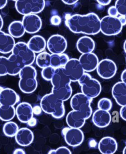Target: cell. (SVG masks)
Wrapping results in <instances>:
<instances>
[{
    "label": "cell",
    "mask_w": 126,
    "mask_h": 154,
    "mask_svg": "<svg viewBox=\"0 0 126 154\" xmlns=\"http://www.w3.org/2000/svg\"><path fill=\"white\" fill-rule=\"evenodd\" d=\"M124 51H125V52L126 53V40L125 41V42H124Z\"/></svg>",
    "instance_id": "681fc988"
},
{
    "label": "cell",
    "mask_w": 126,
    "mask_h": 154,
    "mask_svg": "<svg viewBox=\"0 0 126 154\" xmlns=\"http://www.w3.org/2000/svg\"><path fill=\"white\" fill-rule=\"evenodd\" d=\"M97 106H98L99 109H101L106 111H109L112 109L113 103L112 100L109 98H103L99 101Z\"/></svg>",
    "instance_id": "d6a6232c"
},
{
    "label": "cell",
    "mask_w": 126,
    "mask_h": 154,
    "mask_svg": "<svg viewBox=\"0 0 126 154\" xmlns=\"http://www.w3.org/2000/svg\"><path fill=\"white\" fill-rule=\"evenodd\" d=\"M69 60L68 56L65 54H51V66L55 69L58 68H64Z\"/></svg>",
    "instance_id": "f1b7e54d"
},
{
    "label": "cell",
    "mask_w": 126,
    "mask_h": 154,
    "mask_svg": "<svg viewBox=\"0 0 126 154\" xmlns=\"http://www.w3.org/2000/svg\"><path fill=\"white\" fill-rule=\"evenodd\" d=\"M15 139L19 146L27 147L34 141V134L29 128H22L15 136Z\"/></svg>",
    "instance_id": "ffe728a7"
},
{
    "label": "cell",
    "mask_w": 126,
    "mask_h": 154,
    "mask_svg": "<svg viewBox=\"0 0 126 154\" xmlns=\"http://www.w3.org/2000/svg\"><path fill=\"white\" fill-rule=\"evenodd\" d=\"M100 19L94 13L74 14L66 19V25L74 33L95 35L100 32Z\"/></svg>",
    "instance_id": "6da1fadb"
},
{
    "label": "cell",
    "mask_w": 126,
    "mask_h": 154,
    "mask_svg": "<svg viewBox=\"0 0 126 154\" xmlns=\"http://www.w3.org/2000/svg\"><path fill=\"white\" fill-rule=\"evenodd\" d=\"M50 22L52 25L58 26L61 23V19L60 18V16H58V15H53V16L51 17V18L50 19Z\"/></svg>",
    "instance_id": "74e56055"
},
{
    "label": "cell",
    "mask_w": 126,
    "mask_h": 154,
    "mask_svg": "<svg viewBox=\"0 0 126 154\" xmlns=\"http://www.w3.org/2000/svg\"><path fill=\"white\" fill-rule=\"evenodd\" d=\"M19 75L20 78L19 82L20 90L26 94L33 93L38 87L36 69L31 65L26 66L22 68Z\"/></svg>",
    "instance_id": "3957f363"
},
{
    "label": "cell",
    "mask_w": 126,
    "mask_h": 154,
    "mask_svg": "<svg viewBox=\"0 0 126 154\" xmlns=\"http://www.w3.org/2000/svg\"><path fill=\"white\" fill-rule=\"evenodd\" d=\"M81 86V93L90 99L97 97L102 91V86L99 81L92 78L87 72H85L78 81Z\"/></svg>",
    "instance_id": "277c9868"
},
{
    "label": "cell",
    "mask_w": 126,
    "mask_h": 154,
    "mask_svg": "<svg viewBox=\"0 0 126 154\" xmlns=\"http://www.w3.org/2000/svg\"><path fill=\"white\" fill-rule=\"evenodd\" d=\"M8 74L10 75H17L25 66L23 61L16 55L12 54L8 58Z\"/></svg>",
    "instance_id": "603a6c76"
},
{
    "label": "cell",
    "mask_w": 126,
    "mask_h": 154,
    "mask_svg": "<svg viewBox=\"0 0 126 154\" xmlns=\"http://www.w3.org/2000/svg\"><path fill=\"white\" fill-rule=\"evenodd\" d=\"M47 48L51 54H64L67 48V41L61 35H54L47 42Z\"/></svg>",
    "instance_id": "7c38bea8"
},
{
    "label": "cell",
    "mask_w": 126,
    "mask_h": 154,
    "mask_svg": "<svg viewBox=\"0 0 126 154\" xmlns=\"http://www.w3.org/2000/svg\"><path fill=\"white\" fill-rule=\"evenodd\" d=\"M3 26V19L2 17V15H0V31H1V29H2Z\"/></svg>",
    "instance_id": "c3c4849f"
},
{
    "label": "cell",
    "mask_w": 126,
    "mask_h": 154,
    "mask_svg": "<svg viewBox=\"0 0 126 154\" xmlns=\"http://www.w3.org/2000/svg\"><path fill=\"white\" fill-rule=\"evenodd\" d=\"M115 7L119 15L124 17L126 22V0H116Z\"/></svg>",
    "instance_id": "836d02e7"
},
{
    "label": "cell",
    "mask_w": 126,
    "mask_h": 154,
    "mask_svg": "<svg viewBox=\"0 0 126 154\" xmlns=\"http://www.w3.org/2000/svg\"><path fill=\"white\" fill-rule=\"evenodd\" d=\"M37 122L36 119L33 117L27 122V125L30 127H35L37 125Z\"/></svg>",
    "instance_id": "60d3db41"
},
{
    "label": "cell",
    "mask_w": 126,
    "mask_h": 154,
    "mask_svg": "<svg viewBox=\"0 0 126 154\" xmlns=\"http://www.w3.org/2000/svg\"><path fill=\"white\" fill-rule=\"evenodd\" d=\"M17 11L24 15L30 14H38L45 7V0H13Z\"/></svg>",
    "instance_id": "8992f818"
},
{
    "label": "cell",
    "mask_w": 126,
    "mask_h": 154,
    "mask_svg": "<svg viewBox=\"0 0 126 154\" xmlns=\"http://www.w3.org/2000/svg\"><path fill=\"white\" fill-rule=\"evenodd\" d=\"M66 143L71 147H77L84 141V136L80 128H66L62 130Z\"/></svg>",
    "instance_id": "9c48e42d"
},
{
    "label": "cell",
    "mask_w": 126,
    "mask_h": 154,
    "mask_svg": "<svg viewBox=\"0 0 126 154\" xmlns=\"http://www.w3.org/2000/svg\"><path fill=\"white\" fill-rule=\"evenodd\" d=\"M121 78L122 82L126 84V69L122 72L121 76Z\"/></svg>",
    "instance_id": "f6af8a7d"
},
{
    "label": "cell",
    "mask_w": 126,
    "mask_h": 154,
    "mask_svg": "<svg viewBox=\"0 0 126 154\" xmlns=\"http://www.w3.org/2000/svg\"><path fill=\"white\" fill-rule=\"evenodd\" d=\"M79 61L85 72L87 73L96 69L99 63L98 57L92 52L82 54L79 58Z\"/></svg>",
    "instance_id": "9a60e30c"
},
{
    "label": "cell",
    "mask_w": 126,
    "mask_h": 154,
    "mask_svg": "<svg viewBox=\"0 0 126 154\" xmlns=\"http://www.w3.org/2000/svg\"><path fill=\"white\" fill-rule=\"evenodd\" d=\"M33 109V114L36 116L40 115L43 111L41 106H35Z\"/></svg>",
    "instance_id": "b9f144b4"
},
{
    "label": "cell",
    "mask_w": 126,
    "mask_h": 154,
    "mask_svg": "<svg viewBox=\"0 0 126 154\" xmlns=\"http://www.w3.org/2000/svg\"><path fill=\"white\" fill-rule=\"evenodd\" d=\"M64 101L58 99L52 93L44 95L41 100L40 106L43 112L51 114L55 119H61L65 116Z\"/></svg>",
    "instance_id": "7a4b0ae2"
},
{
    "label": "cell",
    "mask_w": 126,
    "mask_h": 154,
    "mask_svg": "<svg viewBox=\"0 0 126 154\" xmlns=\"http://www.w3.org/2000/svg\"><path fill=\"white\" fill-rule=\"evenodd\" d=\"M112 95L118 105L122 107L126 105V84L119 82L112 88Z\"/></svg>",
    "instance_id": "7402d4cb"
},
{
    "label": "cell",
    "mask_w": 126,
    "mask_h": 154,
    "mask_svg": "<svg viewBox=\"0 0 126 154\" xmlns=\"http://www.w3.org/2000/svg\"><path fill=\"white\" fill-rule=\"evenodd\" d=\"M95 42L89 36L80 38L76 43V48L81 54L92 53L95 49Z\"/></svg>",
    "instance_id": "d4e9b609"
},
{
    "label": "cell",
    "mask_w": 126,
    "mask_h": 154,
    "mask_svg": "<svg viewBox=\"0 0 126 154\" xmlns=\"http://www.w3.org/2000/svg\"><path fill=\"white\" fill-rule=\"evenodd\" d=\"M65 4L68 5H73L76 4L79 0H61Z\"/></svg>",
    "instance_id": "ee69618b"
},
{
    "label": "cell",
    "mask_w": 126,
    "mask_h": 154,
    "mask_svg": "<svg viewBox=\"0 0 126 154\" xmlns=\"http://www.w3.org/2000/svg\"><path fill=\"white\" fill-rule=\"evenodd\" d=\"M8 74V58L5 57H0V77Z\"/></svg>",
    "instance_id": "d590c367"
},
{
    "label": "cell",
    "mask_w": 126,
    "mask_h": 154,
    "mask_svg": "<svg viewBox=\"0 0 126 154\" xmlns=\"http://www.w3.org/2000/svg\"><path fill=\"white\" fill-rule=\"evenodd\" d=\"M19 101V95L11 88H3L0 92V105L14 106Z\"/></svg>",
    "instance_id": "e0dca14e"
},
{
    "label": "cell",
    "mask_w": 126,
    "mask_h": 154,
    "mask_svg": "<svg viewBox=\"0 0 126 154\" xmlns=\"http://www.w3.org/2000/svg\"><path fill=\"white\" fill-rule=\"evenodd\" d=\"M92 122L99 128H105L112 122V116L109 111L98 109L92 114Z\"/></svg>",
    "instance_id": "ac0fdd59"
},
{
    "label": "cell",
    "mask_w": 126,
    "mask_h": 154,
    "mask_svg": "<svg viewBox=\"0 0 126 154\" xmlns=\"http://www.w3.org/2000/svg\"><path fill=\"white\" fill-rule=\"evenodd\" d=\"M120 116L125 121H126V105L122 106L120 109Z\"/></svg>",
    "instance_id": "ab89813d"
},
{
    "label": "cell",
    "mask_w": 126,
    "mask_h": 154,
    "mask_svg": "<svg viewBox=\"0 0 126 154\" xmlns=\"http://www.w3.org/2000/svg\"><path fill=\"white\" fill-rule=\"evenodd\" d=\"M48 154H72L70 150L65 146H61L57 149L51 150Z\"/></svg>",
    "instance_id": "8d00e7d4"
},
{
    "label": "cell",
    "mask_w": 126,
    "mask_h": 154,
    "mask_svg": "<svg viewBox=\"0 0 126 154\" xmlns=\"http://www.w3.org/2000/svg\"><path fill=\"white\" fill-rule=\"evenodd\" d=\"M98 148L102 154H114L118 150V143L113 137L106 136L100 140Z\"/></svg>",
    "instance_id": "d6986e66"
},
{
    "label": "cell",
    "mask_w": 126,
    "mask_h": 154,
    "mask_svg": "<svg viewBox=\"0 0 126 154\" xmlns=\"http://www.w3.org/2000/svg\"><path fill=\"white\" fill-rule=\"evenodd\" d=\"M124 25L119 17L106 15L100 20V32L106 36H115L121 32Z\"/></svg>",
    "instance_id": "52a82bcc"
},
{
    "label": "cell",
    "mask_w": 126,
    "mask_h": 154,
    "mask_svg": "<svg viewBox=\"0 0 126 154\" xmlns=\"http://www.w3.org/2000/svg\"><path fill=\"white\" fill-rule=\"evenodd\" d=\"M122 154H126V146L124 147V150H123Z\"/></svg>",
    "instance_id": "f907efd6"
},
{
    "label": "cell",
    "mask_w": 126,
    "mask_h": 154,
    "mask_svg": "<svg viewBox=\"0 0 126 154\" xmlns=\"http://www.w3.org/2000/svg\"><path fill=\"white\" fill-rule=\"evenodd\" d=\"M36 63L38 66L41 69L51 66V55L46 52H42L36 57Z\"/></svg>",
    "instance_id": "4dcf8cb0"
},
{
    "label": "cell",
    "mask_w": 126,
    "mask_h": 154,
    "mask_svg": "<svg viewBox=\"0 0 126 154\" xmlns=\"http://www.w3.org/2000/svg\"><path fill=\"white\" fill-rule=\"evenodd\" d=\"M86 120V119L81 113L74 110L70 111L66 117L67 125L72 128H82L85 124Z\"/></svg>",
    "instance_id": "44dd1931"
},
{
    "label": "cell",
    "mask_w": 126,
    "mask_h": 154,
    "mask_svg": "<svg viewBox=\"0 0 126 154\" xmlns=\"http://www.w3.org/2000/svg\"><path fill=\"white\" fill-rule=\"evenodd\" d=\"M15 115L16 111L14 106L0 105V119L2 120L9 122L14 118Z\"/></svg>",
    "instance_id": "f546056e"
},
{
    "label": "cell",
    "mask_w": 126,
    "mask_h": 154,
    "mask_svg": "<svg viewBox=\"0 0 126 154\" xmlns=\"http://www.w3.org/2000/svg\"><path fill=\"white\" fill-rule=\"evenodd\" d=\"M22 22L25 32L29 34L38 33L42 27L41 19L35 14H30L24 15Z\"/></svg>",
    "instance_id": "4fadbf2b"
},
{
    "label": "cell",
    "mask_w": 126,
    "mask_h": 154,
    "mask_svg": "<svg viewBox=\"0 0 126 154\" xmlns=\"http://www.w3.org/2000/svg\"><path fill=\"white\" fill-rule=\"evenodd\" d=\"M108 14L109 16H112V17H118L119 15L118 10L116 9V8L115 7V6H111L110 8H109V9L108 10Z\"/></svg>",
    "instance_id": "f35d334b"
},
{
    "label": "cell",
    "mask_w": 126,
    "mask_h": 154,
    "mask_svg": "<svg viewBox=\"0 0 126 154\" xmlns=\"http://www.w3.org/2000/svg\"><path fill=\"white\" fill-rule=\"evenodd\" d=\"M99 4L102 6H106L108 5L110 3H111L112 0H97Z\"/></svg>",
    "instance_id": "7bdbcfd3"
},
{
    "label": "cell",
    "mask_w": 126,
    "mask_h": 154,
    "mask_svg": "<svg viewBox=\"0 0 126 154\" xmlns=\"http://www.w3.org/2000/svg\"><path fill=\"white\" fill-rule=\"evenodd\" d=\"M19 128L18 125L14 122H7L4 125L3 131L4 134L8 137H14L16 135Z\"/></svg>",
    "instance_id": "1f68e13d"
},
{
    "label": "cell",
    "mask_w": 126,
    "mask_h": 154,
    "mask_svg": "<svg viewBox=\"0 0 126 154\" xmlns=\"http://www.w3.org/2000/svg\"><path fill=\"white\" fill-rule=\"evenodd\" d=\"M9 33L14 38H19L24 36L25 30L23 23L20 21L12 22L8 27Z\"/></svg>",
    "instance_id": "4316f807"
},
{
    "label": "cell",
    "mask_w": 126,
    "mask_h": 154,
    "mask_svg": "<svg viewBox=\"0 0 126 154\" xmlns=\"http://www.w3.org/2000/svg\"><path fill=\"white\" fill-rule=\"evenodd\" d=\"M33 107L27 102H22L17 105L15 109L18 120L24 124L33 117Z\"/></svg>",
    "instance_id": "2e32d148"
},
{
    "label": "cell",
    "mask_w": 126,
    "mask_h": 154,
    "mask_svg": "<svg viewBox=\"0 0 126 154\" xmlns=\"http://www.w3.org/2000/svg\"><path fill=\"white\" fill-rule=\"evenodd\" d=\"M52 93L59 100L65 101L70 99L73 94L71 85L63 88H52Z\"/></svg>",
    "instance_id": "83f0119b"
},
{
    "label": "cell",
    "mask_w": 126,
    "mask_h": 154,
    "mask_svg": "<svg viewBox=\"0 0 126 154\" xmlns=\"http://www.w3.org/2000/svg\"><path fill=\"white\" fill-rule=\"evenodd\" d=\"M92 99L83 93L74 95L71 99L70 105L73 110L81 113L87 120L92 116V109L90 106Z\"/></svg>",
    "instance_id": "5b68a950"
},
{
    "label": "cell",
    "mask_w": 126,
    "mask_h": 154,
    "mask_svg": "<svg viewBox=\"0 0 126 154\" xmlns=\"http://www.w3.org/2000/svg\"><path fill=\"white\" fill-rule=\"evenodd\" d=\"M97 72L101 78L109 79L116 75L117 66L113 60L104 59L99 62L97 68Z\"/></svg>",
    "instance_id": "8fae6325"
},
{
    "label": "cell",
    "mask_w": 126,
    "mask_h": 154,
    "mask_svg": "<svg viewBox=\"0 0 126 154\" xmlns=\"http://www.w3.org/2000/svg\"><path fill=\"white\" fill-rule=\"evenodd\" d=\"M52 88H63L71 84V81L64 68H56L51 80Z\"/></svg>",
    "instance_id": "5bb4252c"
},
{
    "label": "cell",
    "mask_w": 126,
    "mask_h": 154,
    "mask_svg": "<svg viewBox=\"0 0 126 154\" xmlns=\"http://www.w3.org/2000/svg\"><path fill=\"white\" fill-rule=\"evenodd\" d=\"M64 69L71 82H78L85 73L80 61L76 58L70 59Z\"/></svg>",
    "instance_id": "30bf717a"
},
{
    "label": "cell",
    "mask_w": 126,
    "mask_h": 154,
    "mask_svg": "<svg viewBox=\"0 0 126 154\" xmlns=\"http://www.w3.org/2000/svg\"><path fill=\"white\" fill-rule=\"evenodd\" d=\"M55 70V69L51 66L43 69L41 71L42 78L47 81H51Z\"/></svg>",
    "instance_id": "e575fe53"
},
{
    "label": "cell",
    "mask_w": 126,
    "mask_h": 154,
    "mask_svg": "<svg viewBox=\"0 0 126 154\" xmlns=\"http://www.w3.org/2000/svg\"><path fill=\"white\" fill-rule=\"evenodd\" d=\"M8 3V0H0V9H3Z\"/></svg>",
    "instance_id": "bcb514c9"
},
{
    "label": "cell",
    "mask_w": 126,
    "mask_h": 154,
    "mask_svg": "<svg viewBox=\"0 0 126 154\" xmlns=\"http://www.w3.org/2000/svg\"><path fill=\"white\" fill-rule=\"evenodd\" d=\"M13 154H25V152L22 149H16L14 151Z\"/></svg>",
    "instance_id": "7dc6e473"
},
{
    "label": "cell",
    "mask_w": 126,
    "mask_h": 154,
    "mask_svg": "<svg viewBox=\"0 0 126 154\" xmlns=\"http://www.w3.org/2000/svg\"><path fill=\"white\" fill-rule=\"evenodd\" d=\"M15 45L14 38L2 31H0V53L7 54L12 52Z\"/></svg>",
    "instance_id": "cb8c5ba5"
},
{
    "label": "cell",
    "mask_w": 126,
    "mask_h": 154,
    "mask_svg": "<svg viewBox=\"0 0 126 154\" xmlns=\"http://www.w3.org/2000/svg\"><path fill=\"white\" fill-rule=\"evenodd\" d=\"M12 54L18 56L23 61L25 66L31 65L36 60L35 53L29 48L27 43L24 42L15 43Z\"/></svg>",
    "instance_id": "ba28073f"
},
{
    "label": "cell",
    "mask_w": 126,
    "mask_h": 154,
    "mask_svg": "<svg viewBox=\"0 0 126 154\" xmlns=\"http://www.w3.org/2000/svg\"><path fill=\"white\" fill-rule=\"evenodd\" d=\"M29 48L34 53H41L44 52L47 46L45 39L39 35H35L31 38L27 43Z\"/></svg>",
    "instance_id": "484cf974"
}]
</instances>
